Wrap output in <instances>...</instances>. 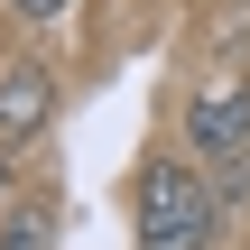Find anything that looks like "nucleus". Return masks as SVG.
<instances>
[{
  "instance_id": "20e7f679",
  "label": "nucleus",
  "mask_w": 250,
  "mask_h": 250,
  "mask_svg": "<svg viewBox=\"0 0 250 250\" xmlns=\"http://www.w3.org/2000/svg\"><path fill=\"white\" fill-rule=\"evenodd\" d=\"M0 250H56V204L46 195H19L0 213Z\"/></svg>"
},
{
  "instance_id": "f257e3e1",
  "label": "nucleus",
  "mask_w": 250,
  "mask_h": 250,
  "mask_svg": "<svg viewBox=\"0 0 250 250\" xmlns=\"http://www.w3.org/2000/svg\"><path fill=\"white\" fill-rule=\"evenodd\" d=\"M223 186L195 167V158H148L139 167V195H130V223L139 250H213L223 241Z\"/></svg>"
},
{
  "instance_id": "7ed1b4c3",
  "label": "nucleus",
  "mask_w": 250,
  "mask_h": 250,
  "mask_svg": "<svg viewBox=\"0 0 250 250\" xmlns=\"http://www.w3.org/2000/svg\"><path fill=\"white\" fill-rule=\"evenodd\" d=\"M46 111H56V74H46V65H9V74H0V148L37 139Z\"/></svg>"
},
{
  "instance_id": "39448f33",
  "label": "nucleus",
  "mask_w": 250,
  "mask_h": 250,
  "mask_svg": "<svg viewBox=\"0 0 250 250\" xmlns=\"http://www.w3.org/2000/svg\"><path fill=\"white\" fill-rule=\"evenodd\" d=\"M65 9H74V0H19V19H28V28H46V19H65Z\"/></svg>"
},
{
  "instance_id": "f03ea898",
  "label": "nucleus",
  "mask_w": 250,
  "mask_h": 250,
  "mask_svg": "<svg viewBox=\"0 0 250 250\" xmlns=\"http://www.w3.org/2000/svg\"><path fill=\"white\" fill-rule=\"evenodd\" d=\"M186 158L223 186V195H250V83H223L195 102L186 121Z\"/></svg>"
}]
</instances>
